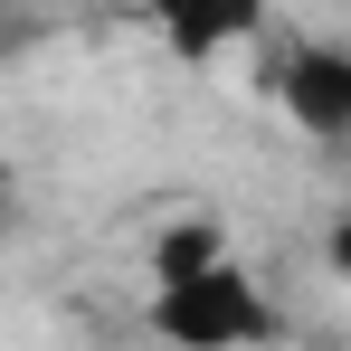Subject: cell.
<instances>
[{"label":"cell","mask_w":351,"mask_h":351,"mask_svg":"<svg viewBox=\"0 0 351 351\" xmlns=\"http://www.w3.org/2000/svg\"><path fill=\"white\" fill-rule=\"evenodd\" d=\"M247 29H256V10H180V19H162V38H171L180 58H219Z\"/></svg>","instance_id":"obj_4"},{"label":"cell","mask_w":351,"mask_h":351,"mask_svg":"<svg viewBox=\"0 0 351 351\" xmlns=\"http://www.w3.org/2000/svg\"><path fill=\"white\" fill-rule=\"evenodd\" d=\"M276 86L304 133H351V48H294Z\"/></svg>","instance_id":"obj_2"},{"label":"cell","mask_w":351,"mask_h":351,"mask_svg":"<svg viewBox=\"0 0 351 351\" xmlns=\"http://www.w3.org/2000/svg\"><path fill=\"white\" fill-rule=\"evenodd\" d=\"M332 276H342V285H351V219H342V228H332Z\"/></svg>","instance_id":"obj_5"},{"label":"cell","mask_w":351,"mask_h":351,"mask_svg":"<svg viewBox=\"0 0 351 351\" xmlns=\"http://www.w3.org/2000/svg\"><path fill=\"white\" fill-rule=\"evenodd\" d=\"M228 266V237L209 228V219H180V228L152 237V294H171V285H199V276H219Z\"/></svg>","instance_id":"obj_3"},{"label":"cell","mask_w":351,"mask_h":351,"mask_svg":"<svg viewBox=\"0 0 351 351\" xmlns=\"http://www.w3.org/2000/svg\"><path fill=\"white\" fill-rule=\"evenodd\" d=\"M152 332H162L171 351H256L266 332H276V304H266V285L228 256V266L199 276V285L152 294Z\"/></svg>","instance_id":"obj_1"}]
</instances>
